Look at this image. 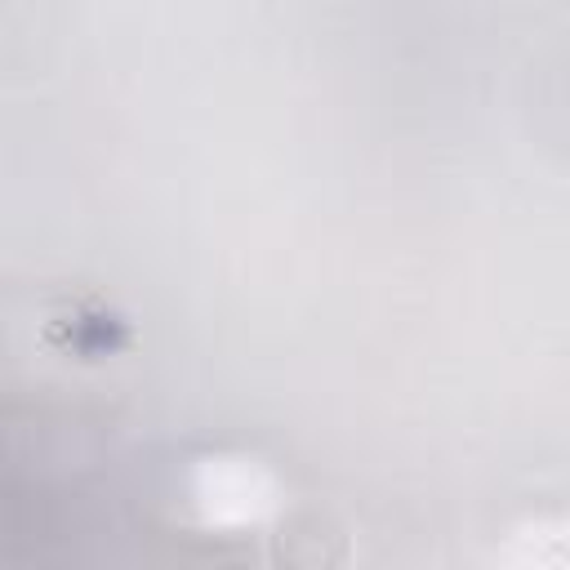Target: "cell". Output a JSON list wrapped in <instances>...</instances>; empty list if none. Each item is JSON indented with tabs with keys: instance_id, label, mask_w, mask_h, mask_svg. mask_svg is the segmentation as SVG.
Wrapping results in <instances>:
<instances>
[{
	"instance_id": "1",
	"label": "cell",
	"mask_w": 570,
	"mask_h": 570,
	"mask_svg": "<svg viewBox=\"0 0 570 570\" xmlns=\"http://www.w3.org/2000/svg\"><path fill=\"white\" fill-rule=\"evenodd\" d=\"M191 499L209 525L245 530L276 508V485L249 459H205L191 476Z\"/></svg>"
}]
</instances>
